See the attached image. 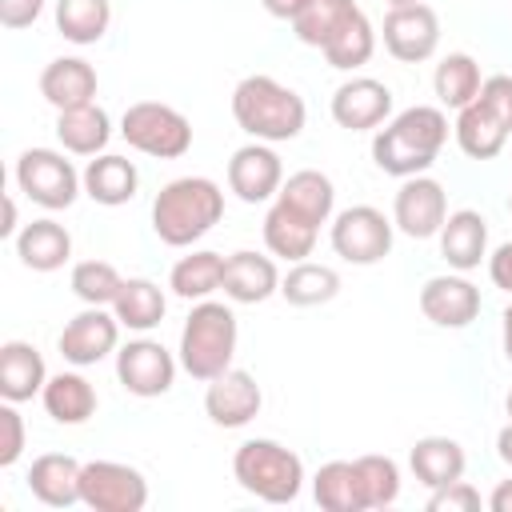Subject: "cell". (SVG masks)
Returning <instances> with one entry per match:
<instances>
[{
	"label": "cell",
	"instance_id": "29",
	"mask_svg": "<svg viewBox=\"0 0 512 512\" xmlns=\"http://www.w3.org/2000/svg\"><path fill=\"white\" fill-rule=\"evenodd\" d=\"M276 200L288 204L292 212H300L304 220H312V224L320 228V224L332 220L336 188H332V180H328L324 172H316V168H300V172H292V176L280 184Z\"/></svg>",
	"mask_w": 512,
	"mask_h": 512
},
{
	"label": "cell",
	"instance_id": "49",
	"mask_svg": "<svg viewBox=\"0 0 512 512\" xmlns=\"http://www.w3.org/2000/svg\"><path fill=\"white\" fill-rule=\"evenodd\" d=\"M0 236H16V200H12V196L4 200V224H0Z\"/></svg>",
	"mask_w": 512,
	"mask_h": 512
},
{
	"label": "cell",
	"instance_id": "35",
	"mask_svg": "<svg viewBox=\"0 0 512 512\" xmlns=\"http://www.w3.org/2000/svg\"><path fill=\"white\" fill-rule=\"evenodd\" d=\"M480 84H484L480 64L468 52H448L432 72V88H436L440 108H456L460 112L464 104H472L480 96Z\"/></svg>",
	"mask_w": 512,
	"mask_h": 512
},
{
	"label": "cell",
	"instance_id": "27",
	"mask_svg": "<svg viewBox=\"0 0 512 512\" xmlns=\"http://www.w3.org/2000/svg\"><path fill=\"white\" fill-rule=\"evenodd\" d=\"M408 464H412V476L424 488H440V484H452V480L464 476L468 456H464L460 440H452V436H424V440L412 444Z\"/></svg>",
	"mask_w": 512,
	"mask_h": 512
},
{
	"label": "cell",
	"instance_id": "8",
	"mask_svg": "<svg viewBox=\"0 0 512 512\" xmlns=\"http://www.w3.org/2000/svg\"><path fill=\"white\" fill-rule=\"evenodd\" d=\"M80 504L92 512H140L148 504V480L120 460H88L80 472Z\"/></svg>",
	"mask_w": 512,
	"mask_h": 512
},
{
	"label": "cell",
	"instance_id": "47",
	"mask_svg": "<svg viewBox=\"0 0 512 512\" xmlns=\"http://www.w3.org/2000/svg\"><path fill=\"white\" fill-rule=\"evenodd\" d=\"M488 508H492V512H512V480H500V484L492 488Z\"/></svg>",
	"mask_w": 512,
	"mask_h": 512
},
{
	"label": "cell",
	"instance_id": "2",
	"mask_svg": "<svg viewBox=\"0 0 512 512\" xmlns=\"http://www.w3.org/2000/svg\"><path fill=\"white\" fill-rule=\"evenodd\" d=\"M224 216V192L208 176L168 180L152 200V232L168 248H188L204 232H212Z\"/></svg>",
	"mask_w": 512,
	"mask_h": 512
},
{
	"label": "cell",
	"instance_id": "32",
	"mask_svg": "<svg viewBox=\"0 0 512 512\" xmlns=\"http://www.w3.org/2000/svg\"><path fill=\"white\" fill-rule=\"evenodd\" d=\"M112 312H116V320H120L124 328H132V332H152V328L164 320L168 300H164L160 284H152V280H144V276H132V280L120 284V292H116V300H112Z\"/></svg>",
	"mask_w": 512,
	"mask_h": 512
},
{
	"label": "cell",
	"instance_id": "50",
	"mask_svg": "<svg viewBox=\"0 0 512 512\" xmlns=\"http://www.w3.org/2000/svg\"><path fill=\"white\" fill-rule=\"evenodd\" d=\"M500 320H504V356L512 360V300H508V308H504Z\"/></svg>",
	"mask_w": 512,
	"mask_h": 512
},
{
	"label": "cell",
	"instance_id": "9",
	"mask_svg": "<svg viewBox=\"0 0 512 512\" xmlns=\"http://www.w3.org/2000/svg\"><path fill=\"white\" fill-rule=\"evenodd\" d=\"M392 220L372 204H352L332 216V252L348 264H376L392 252Z\"/></svg>",
	"mask_w": 512,
	"mask_h": 512
},
{
	"label": "cell",
	"instance_id": "41",
	"mask_svg": "<svg viewBox=\"0 0 512 512\" xmlns=\"http://www.w3.org/2000/svg\"><path fill=\"white\" fill-rule=\"evenodd\" d=\"M24 456V416L12 400L0 404V468H12Z\"/></svg>",
	"mask_w": 512,
	"mask_h": 512
},
{
	"label": "cell",
	"instance_id": "3",
	"mask_svg": "<svg viewBox=\"0 0 512 512\" xmlns=\"http://www.w3.org/2000/svg\"><path fill=\"white\" fill-rule=\"evenodd\" d=\"M232 116L252 140L284 144V140H296L304 132L308 108H304L300 92H292L288 84L256 72V76H244L232 88Z\"/></svg>",
	"mask_w": 512,
	"mask_h": 512
},
{
	"label": "cell",
	"instance_id": "23",
	"mask_svg": "<svg viewBox=\"0 0 512 512\" xmlns=\"http://www.w3.org/2000/svg\"><path fill=\"white\" fill-rule=\"evenodd\" d=\"M80 176H84V196H92L104 208L128 204L136 196V188H140L136 164L128 156H116V152H100L96 160H88V168Z\"/></svg>",
	"mask_w": 512,
	"mask_h": 512
},
{
	"label": "cell",
	"instance_id": "18",
	"mask_svg": "<svg viewBox=\"0 0 512 512\" xmlns=\"http://www.w3.org/2000/svg\"><path fill=\"white\" fill-rule=\"evenodd\" d=\"M96 88H100L96 68H92L88 60H80V56H56V60L44 64V72H40V96H44L56 112L92 104V100H96Z\"/></svg>",
	"mask_w": 512,
	"mask_h": 512
},
{
	"label": "cell",
	"instance_id": "30",
	"mask_svg": "<svg viewBox=\"0 0 512 512\" xmlns=\"http://www.w3.org/2000/svg\"><path fill=\"white\" fill-rule=\"evenodd\" d=\"M312 496L324 512H364V484H360V468L356 460H328L320 464V472L312 476Z\"/></svg>",
	"mask_w": 512,
	"mask_h": 512
},
{
	"label": "cell",
	"instance_id": "40",
	"mask_svg": "<svg viewBox=\"0 0 512 512\" xmlns=\"http://www.w3.org/2000/svg\"><path fill=\"white\" fill-rule=\"evenodd\" d=\"M360 468V484H364V500L368 508H388L400 496V468L392 456H356Z\"/></svg>",
	"mask_w": 512,
	"mask_h": 512
},
{
	"label": "cell",
	"instance_id": "28",
	"mask_svg": "<svg viewBox=\"0 0 512 512\" xmlns=\"http://www.w3.org/2000/svg\"><path fill=\"white\" fill-rule=\"evenodd\" d=\"M452 132H456L460 152L472 156V160H492V156H500L504 144L512 140V132H508V128H504L480 100H472V104H464V108L456 112Z\"/></svg>",
	"mask_w": 512,
	"mask_h": 512
},
{
	"label": "cell",
	"instance_id": "42",
	"mask_svg": "<svg viewBox=\"0 0 512 512\" xmlns=\"http://www.w3.org/2000/svg\"><path fill=\"white\" fill-rule=\"evenodd\" d=\"M476 508H480V492L464 476L432 488V496H428V512H476Z\"/></svg>",
	"mask_w": 512,
	"mask_h": 512
},
{
	"label": "cell",
	"instance_id": "15",
	"mask_svg": "<svg viewBox=\"0 0 512 512\" xmlns=\"http://www.w3.org/2000/svg\"><path fill=\"white\" fill-rule=\"evenodd\" d=\"M280 184H284V164H280V156L272 152V144L252 140V144H244V148L232 152V160H228V188H232L244 204H264V200H272V196L280 192Z\"/></svg>",
	"mask_w": 512,
	"mask_h": 512
},
{
	"label": "cell",
	"instance_id": "36",
	"mask_svg": "<svg viewBox=\"0 0 512 512\" xmlns=\"http://www.w3.org/2000/svg\"><path fill=\"white\" fill-rule=\"evenodd\" d=\"M356 12H360L356 0H308V8L292 20V32H296L300 44L324 48Z\"/></svg>",
	"mask_w": 512,
	"mask_h": 512
},
{
	"label": "cell",
	"instance_id": "24",
	"mask_svg": "<svg viewBox=\"0 0 512 512\" xmlns=\"http://www.w3.org/2000/svg\"><path fill=\"white\" fill-rule=\"evenodd\" d=\"M16 256H20V264L32 268V272H56V268H64L68 256H72V236H68V228L56 224L52 216L32 220V224H24V228L16 232Z\"/></svg>",
	"mask_w": 512,
	"mask_h": 512
},
{
	"label": "cell",
	"instance_id": "17",
	"mask_svg": "<svg viewBox=\"0 0 512 512\" xmlns=\"http://www.w3.org/2000/svg\"><path fill=\"white\" fill-rule=\"evenodd\" d=\"M420 312L436 328H468L480 316V288L464 276H432L420 288Z\"/></svg>",
	"mask_w": 512,
	"mask_h": 512
},
{
	"label": "cell",
	"instance_id": "14",
	"mask_svg": "<svg viewBox=\"0 0 512 512\" xmlns=\"http://www.w3.org/2000/svg\"><path fill=\"white\" fill-rule=\"evenodd\" d=\"M440 44V16L428 4H408V8H388L384 16V48L404 60L420 64L436 52Z\"/></svg>",
	"mask_w": 512,
	"mask_h": 512
},
{
	"label": "cell",
	"instance_id": "10",
	"mask_svg": "<svg viewBox=\"0 0 512 512\" xmlns=\"http://www.w3.org/2000/svg\"><path fill=\"white\" fill-rule=\"evenodd\" d=\"M448 220V192L440 180L432 176H408L400 188H396V200H392V224L412 236V240H428V236H440Z\"/></svg>",
	"mask_w": 512,
	"mask_h": 512
},
{
	"label": "cell",
	"instance_id": "26",
	"mask_svg": "<svg viewBox=\"0 0 512 512\" xmlns=\"http://www.w3.org/2000/svg\"><path fill=\"white\" fill-rule=\"evenodd\" d=\"M316 236H320V228H316L312 220H304V216L292 212L288 204L272 200V208H268V216H264V244H268L272 256H280V260H288V264L308 260L312 248H316Z\"/></svg>",
	"mask_w": 512,
	"mask_h": 512
},
{
	"label": "cell",
	"instance_id": "6",
	"mask_svg": "<svg viewBox=\"0 0 512 512\" xmlns=\"http://www.w3.org/2000/svg\"><path fill=\"white\" fill-rule=\"evenodd\" d=\"M120 136L144 156L176 160V156H184L192 148V120L172 104L136 100L120 116Z\"/></svg>",
	"mask_w": 512,
	"mask_h": 512
},
{
	"label": "cell",
	"instance_id": "53",
	"mask_svg": "<svg viewBox=\"0 0 512 512\" xmlns=\"http://www.w3.org/2000/svg\"><path fill=\"white\" fill-rule=\"evenodd\" d=\"M508 212H512V192H508Z\"/></svg>",
	"mask_w": 512,
	"mask_h": 512
},
{
	"label": "cell",
	"instance_id": "37",
	"mask_svg": "<svg viewBox=\"0 0 512 512\" xmlns=\"http://www.w3.org/2000/svg\"><path fill=\"white\" fill-rule=\"evenodd\" d=\"M112 24L108 0H56V32L72 44H96Z\"/></svg>",
	"mask_w": 512,
	"mask_h": 512
},
{
	"label": "cell",
	"instance_id": "31",
	"mask_svg": "<svg viewBox=\"0 0 512 512\" xmlns=\"http://www.w3.org/2000/svg\"><path fill=\"white\" fill-rule=\"evenodd\" d=\"M40 400H44V412L56 424H84V420L96 416V388L80 372H56V376H48Z\"/></svg>",
	"mask_w": 512,
	"mask_h": 512
},
{
	"label": "cell",
	"instance_id": "16",
	"mask_svg": "<svg viewBox=\"0 0 512 512\" xmlns=\"http://www.w3.org/2000/svg\"><path fill=\"white\" fill-rule=\"evenodd\" d=\"M392 116V88L372 76H352L332 92V120L348 132L380 128Z\"/></svg>",
	"mask_w": 512,
	"mask_h": 512
},
{
	"label": "cell",
	"instance_id": "33",
	"mask_svg": "<svg viewBox=\"0 0 512 512\" xmlns=\"http://www.w3.org/2000/svg\"><path fill=\"white\" fill-rule=\"evenodd\" d=\"M224 260L220 252L212 248H200V252H188L172 264V276H168V288L180 296V300H208L220 284H224Z\"/></svg>",
	"mask_w": 512,
	"mask_h": 512
},
{
	"label": "cell",
	"instance_id": "39",
	"mask_svg": "<svg viewBox=\"0 0 512 512\" xmlns=\"http://www.w3.org/2000/svg\"><path fill=\"white\" fill-rule=\"evenodd\" d=\"M68 284H72V292H76L84 304L112 308V300H116V292H120L124 276H120V272H116V264H108V260H80V264L72 268Z\"/></svg>",
	"mask_w": 512,
	"mask_h": 512
},
{
	"label": "cell",
	"instance_id": "21",
	"mask_svg": "<svg viewBox=\"0 0 512 512\" xmlns=\"http://www.w3.org/2000/svg\"><path fill=\"white\" fill-rule=\"evenodd\" d=\"M48 384V368L36 344L28 340H4L0 344V396L12 404L32 400L36 392H44Z\"/></svg>",
	"mask_w": 512,
	"mask_h": 512
},
{
	"label": "cell",
	"instance_id": "34",
	"mask_svg": "<svg viewBox=\"0 0 512 512\" xmlns=\"http://www.w3.org/2000/svg\"><path fill=\"white\" fill-rule=\"evenodd\" d=\"M340 292V276L336 268L328 264H316V260H296L284 276H280V296L296 308H316V304H328L336 300Z\"/></svg>",
	"mask_w": 512,
	"mask_h": 512
},
{
	"label": "cell",
	"instance_id": "44",
	"mask_svg": "<svg viewBox=\"0 0 512 512\" xmlns=\"http://www.w3.org/2000/svg\"><path fill=\"white\" fill-rule=\"evenodd\" d=\"M44 12V0H0V24L4 28H28Z\"/></svg>",
	"mask_w": 512,
	"mask_h": 512
},
{
	"label": "cell",
	"instance_id": "11",
	"mask_svg": "<svg viewBox=\"0 0 512 512\" xmlns=\"http://www.w3.org/2000/svg\"><path fill=\"white\" fill-rule=\"evenodd\" d=\"M116 380L132 392V396H164L176 380V356L160 344V340H128L120 352H116Z\"/></svg>",
	"mask_w": 512,
	"mask_h": 512
},
{
	"label": "cell",
	"instance_id": "25",
	"mask_svg": "<svg viewBox=\"0 0 512 512\" xmlns=\"http://www.w3.org/2000/svg\"><path fill=\"white\" fill-rule=\"evenodd\" d=\"M56 140L72 156H100L112 140V120L96 100L80 108H64L56 112Z\"/></svg>",
	"mask_w": 512,
	"mask_h": 512
},
{
	"label": "cell",
	"instance_id": "4",
	"mask_svg": "<svg viewBox=\"0 0 512 512\" xmlns=\"http://www.w3.org/2000/svg\"><path fill=\"white\" fill-rule=\"evenodd\" d=\"M236 340H240V328H236V312L220 300H196L184 328H180V368L192 376V380H216L220 372L232 368V356H236Z\"/></svg>",
	"mask_w": 512,
	"mask_h": 512
},
{
	"label": "cell",
	"instance_id": "20",
	"mask_svg": "<svg viewBox=\"0 0 512 512\" xmlns=\"http://www.w3.org/2000/svg\"><path fill=\"white\" fill-rule=\"evenodd\" d=\"M224 296L236 304H264L272 292H280V272L272 264V256L260 252H232L224 260Z\"/></svg>",
	"mask_w": 512,
	"mask_h": 512
},
{
	"label": "cell",
	"instance_id": "13",
	"mask_svg": "<svg viewBox=\"0 0 512 512\" xmlns=\"http://www.w3.org/2000/svg\"><path fill=\"white\" fill-rule=\"evenodd\" d=\"M260 404H264V392L256 384L252 372L244 368H228L220 372L216 380H208V392H204V412L216 428H244L260 416Z\"/></svg>",
	"mask_w": 512,
	"mask_h": 512
},
{
	"label": "cell",
	"instance_id": "52",
	"mask_svg": "<svg viewBox=\"0 0 512 512\" xmlns=\"http://www.w3.org/2000/svg\"><path fill=\"white\" fill-rule=\"evenodd\" d=\"M504 408H508V420H512V388H508V400H504Z\"/></svg>",
	"mask_w": 512,
	"mask_h": 512
},
{
	"label": "cell",
	"instance_id": "5",
	"mask_svg": "<svg viewBox=\"0 0 512 512\" xmlns=\"http://www.w3.org/2000/svg\"><path fill=\"white\" fill-rule=\"evenodd\" d=\"M232 476L264 504H292L304 488V460L276 440H244L232 456Z\"/></svg>",
	"mask_w": 512,
	"mask_h": 512
},
{
	"label": "cell",
	"instance_id": "43",
	"mask_svg": "<svg viewBox=\"0 0 512 512\" xmlns=\"http://www.w3.org/2000/svg\"><path fill=\"white\" fill-rule=\"evenodd\" d=\"M476 100L512 132V76H504V72L488 76V80L480 84V96H476Z\"/></svg>",
	"mask_w": 512,
	"mask_h": 512
},
{
	"label": "cell",
	"instance_id": "46",
	"mask_svg": "<svg viewBox=\"0 0 512 512\" xmlns=\"http://www.w3.org/2000/svg\"><path fill=\"white\" fill-rule=\"evenodd\" d=\"M260 4H264V12L276 16V20H296V16L308 8V0H260Z\"/></svg>",
	"mask_w": 512,
	"mask_h": 512
},
{
	"label": "cell",
	"instance_id": "12",
	"mask_svg": "<svg viewBox=\"0 0 512 512\" xmlns=\"http://www.w3.org/2000/svg\"><path fill=\"white\" fill-rule=\"evenodd\" d=\"M120 328H124V324L116 320V312L88 304L84 312H76V316L64 324V332H60V356H64L68 364H76V368H88V364L104 360L108 352H116Z\"/></svg>",
	"mask_w": 512,
	"mask_h": 512
},
{
	"label": "cell",
	"instance_id": "19",
	"mask_svg": "<svg viewBox=\"0 0 512 512\" xmlns=\"http://www.w3.org/2000/svg\"><path fill=\"white\" fill-rule=\"evenodd\" d=\"M440 256L456 272L480 268V260H488V220L476 208L448 212V220L440 228Z\"/></svg>",
	"mask_w": 512,
	"mask_h": 512
},
{
	"label": "cell",
	"instance_id": "45",
	"mask_svg": "<svg viewBox=\"0 0 512 512\" xmlns=\"http://www.w3.org/2000/svg\"><path fill=\"white\" fill-rule=\"evenodd\" d=\"M488 276L496 288H504L512 296V240H504L492 256H488Z\"/></svg>",
	"mask_w": 512,
	"mask_h": 512
},
{
	"label": "cell",
	"instance_id": "1",
	"mask_svg": "<svg viewBox=\"0 0 512 512\" xmlns=\"http://www.w3.org/2000/svg\"><path fill=\"white\" fill-rule=\"evenodd\" d=\"M448 140V116L436 104H412L396 112L376 136H372V160L380 172L408 180L436 164L440 148Z\"/></svg>",
	"mask_w": 512,
	"mask_h": 512
},
{
	"label": "cell",
	"instance_id": "7",
	"mask_svg": "<svg viewBox=\"0 0 512 512\" xmlns=\"http://www.w3.org/2000/svg\"><path fill=\"white\" fill-rule=\"evenodd\" d=\"M16 188L32 204H40L48 212H60V208L76 204V196L84 192V176L72 168V160H64V152L28 148L16 160Z\"/></svg>",
	"mask_w": 512,
	"mask_h": 512
},
{
	"label": "cell",
	"instance_id": "51",
	"mask_svg": "<svg viewBox=\"0 0 512 512\" xmlns=\"http://www.w3.org/2000/svg\"><path fill=\"white\" fill-rule=\"evenodd\" d=\"M408 4H424V0H388V8H408Z\"/></svg>",
	"mask_w": 512,
	"mask_h": 512
},
{
	"label": "cell",
	"instance_id": "38",
	"mask_svg": "<svg viewBox=\"0 0 512 512\" xmlns=\"http://www.w3.org/2000/svg\"><path fill=\"white\" fill-rule=\"evenodd\" d=\"M324 60L332 64V68H340V72H352V68H360V64H368L372 60V52H376V32H372V20L364 16V12H356L324 48Z\"/></svg>",
	"mask_w": 512,
	"mask_h": 512
},
{
	"label": "cell",
	"instance_id": "48",
	"mask_svg": "<svg viewBox=\"0 0 512 512\" xmlns=\"http://www.w3.org/2000/svg\"><path fill=\"white\" fill-rule=\"evenodd\" d=\"M496 456H500L504 464H512V420L496 432Z\"/></svg>",
	"mask_w": 512,
	"mask_h": 512
},
{
	"label": "cell",
	"instance_id": "22",
	"mask_svg": "<svg viewBox=\"0 0 512 512\" xmlns=\"http://www.w3.org/2000/svg\"><path fill=\"white\" fill-rule=\"evenodd\" d=\"M80 472H84L80 460H72L64 452H44L28 468V488L48 508H72V504H80Z\"/></svg>",
	"mask_w": 512,
	"mask_h": 512
}]
</instances>
